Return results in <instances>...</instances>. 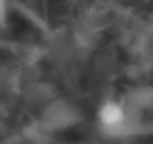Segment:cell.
Masks as SVG:
<instances>
[{"mask_svg": "<svg viewBox=\"0 0 153 144\" xmlns=\"http://www.w3.org/2000/svg\"><path fill=\"white\" fill-rule=\"evenodd\" d=\"M97 122L101 124V128L108 133H117L120 128H124L128 124V108L122 101L106 99L104 104L97 108Z\"/></svg>", "mask_w": 153, "mask_h": 144, "instance_id": "1", "label": "cell"}]
</instances>
